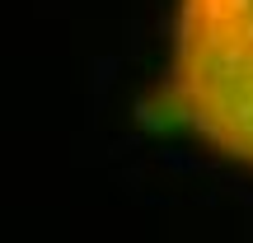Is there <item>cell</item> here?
Masks as SVG:
<instances>
[{"mask_svg":"<svg viewBox=\"0 0 253 243\" xmlns=\"http://www.w3.org/2000/svg\"><path fill=\"white\" fill-rule=\"evenodd\" d=\"M150 117L253 169V0H173Z\"/></svg>","mask_w":253,"mask_h":243,"instance_id":"1","label":"cell"}]
</instances>
